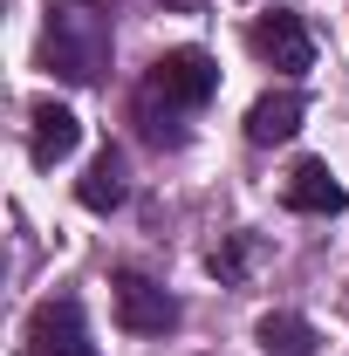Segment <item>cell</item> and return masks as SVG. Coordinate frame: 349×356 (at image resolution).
Wrapping results in <instances>:
<instances>
[{
    "label": "cell",
    "instance_id": "1",
    "mask_svg": "<svg viewBox=\"0 0 349 356\" xmlns=\"http://www.w3.org/2000/svg\"><path fill=\"white\" fill-rule=\"evenodd\" d=\"M213 89H219V62L206 48H165V55L151 62V76L137 83V96H131L137 137L158 144V151H178V144H185V117L206 110Z\"/></svg>",
    "mask_w": 349,
    "mask_h": 356
},
{
    "label": "cell",
    "instance_id": "2",
    "mask_svg": "<svg viewBox=\"0 0 349 356\" xmlns=\"http://www.w3.org/2000/svg\"><path fill=\"white\" fill-rule=\"evenodd\" d=\"M110 35H117V0H48L42 69L62 83H103L110 76Z\"/></svg>",
    "mask_w": 349,
    "mask_h": 356
},
{
    "label": "cell",
    "instance_id": "3",
    "mask_svg": "<svg viewBox=\"0 0 349 356\" xmlns=\"http://www.w3.org/2000/svg\"><path fill=\"white\" fill-rule=\"evenodd\" d=\"M110 295H117V322H124L131 336H172L178 322H185V309H178V295L165 288V281L137 274V267H117Z\"/></svg>",
    "mask_w": 349,
    "mask_h": 356
},
{
    "label": "cell",
    "instance_id": "4",
    "mask_svg": "<svg viewBox=\"0 0 349 356\" xmlns=\"http://www.w3.org/2000/svg\"><path fill=\"white\" fill-rule=\"evenodd\" d=\"M28 356H103L89 343V322H83V302L76 295L35 302V315H28Z\"/></svg>",
    "mask_w": 349,
    "mask_h": 356
},
{
    "label": "cell",
    "instance_id": "5",
    "mask_svg": "<svg viewBox=\"0 0 349 356\" xmlns=\"http://www.w3.org/2000/svg\"><path fill=\"white\" fill-rule=\"evenodd\" d=\"M247 48L261 55L267 69H281V76H302L308 62H315L308 21L295 14V7H267V14H254V28H247Z\"/></svg>",
    "mask_w": 349,
    "mask_h": 356
},
{
    "label": "cell",
    "instance_id": "6",
    "mask_svg": "<svg viewBox=\"0 0 349 356\" xmlns=\"http://www.w3.org/2000/svg\"><path fill=\"white\" fill-rule=\"evenodd\" d=\"M83 144V124H76V110H62L55 96H42L35 110H28V151H35V165H62L69 151Z\"/></svg>",
    "mask_w": 349,
    "mask_h": 356
},
{
    "label": "cell",
    "instance_id": "7",
    "mask_svg": "<svg viewBox=\"0 0 349 356\" xmlns=\"http://www.w3.org/2000/svg\"><path fill=\"white\" fill-rule=\"evenodd\" d=\"M281 199H288V213H315V220H329V213L349 206V192L336 185V172H329L322 158H302V165L288 172V185H281Z\"/></svg>",
    "mask_w": 349,
    "mask_h": 356
},
{
    "label": "cell",
    "instance_id": "8",
    "mask_svg": "<svg viewBox=\"0 0 349 356\" xmlns=\"http://www.w3.org/2000/svg\"><path fill=\"white\" fill-rule=\"evenodd\" d=\"M302 117H308V103L302 96H295V89H267L261 103H254V110H247V137H254V144H288V137L302 131Z\"/></svg>",
    "mask_w": 349,
    "mask_h": 356
},
{
    "label": "cell",
    "instance_id": "9",
    "mask_svg": "<svg viewBox=\"0 0 349 356\" xmlns=\"http://www.w3.org/2000/svg\"><path fill=\"white\" fill-rule=\"evenodd\" d=\"M124 192H131V172H124V151H117V144H103V151L89 158V172L76 178V199H83L89 213H110V206H124Z\"/></svg>",
    "mask_w": 349,
    "mask_h": 356
},
{
    "label": "cell",
    "instance_id": "10",
    "mask_svg": "<svg viewBox=\"0 0 349 356\" xmlns=\"http://www.w3.org/2000/svg\"><path fill=\"white\" fill-rule=\"evenodd\" d=\"M254 343H261L267 356H315V322L308 315H295V309H267L261 322H254Z\"/></svg>",
    "mask_w": 349,
    "mask_h": 356
},
{
    "label": "cell",
    "instance_id": "11",
    "mask_svg": "<svg viewBox=\"0 0 349 356\" xmlns=\"http://www.w3.org/2000/svg\"><path fill=\"white\" fill-rule=\"evenodd\" d=\"M240 267H247V233H233V247L213 254V274H219V281H240Z\"/></svg>",
    "mask_w": 349,
    "mask_h": 356
}]
</instances>
